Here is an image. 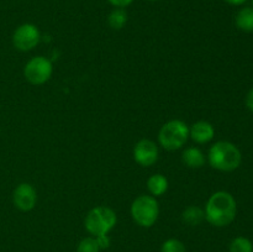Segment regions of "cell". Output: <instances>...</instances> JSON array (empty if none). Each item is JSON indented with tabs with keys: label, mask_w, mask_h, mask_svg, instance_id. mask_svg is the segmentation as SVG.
Segmentation results:
<instances>
[{
	"label": "cell",
	"mask_w": 253,
	"mask_h": 252,
	"mask_svg": "<svg viewBox=\"0 0 253 252\" xmlns=\"http://www.w3.org/2000/svg\"><path fill=\"white\" fill-rule=\"evenodd\" d=\"M182 161L189 168H202L205 165V156L198 147H188L183 151Z\"/></svg>",
	"instance_id": "8fae6325"
},
{
	"label": "cell",
	"mask_w": 253,
	"mask_h": 252,
	"mask_svg": "<svg viewBox=\"0 0 253 252\" xmlns=\"http://www.w3.org/2000/svg\"><path fill=\"white\" fill-rule=\"evenodd\" d=\"M230 252H253V245L247 237L237 236L230 244Z\"/></svg>",
	"instance_id": "2e32d148"
},
{
	"label": "cell",
	"mask_w": 253,
	"mask_h": 252,
	"mask_svg": "<svg viewBox=\"0 0 253 252\" xmlns=\"http://www.w3.org/2000/svg\"><path fill=\"white\" fill-rule=\"evenodd\" d=\"M118 222V216L116 212L111 208L95 207L86 214L84 226L86 231L93 237L103 236V235H109V232L116 226Z\"/></svg>",
	"instance_id": "3957f363"
},
{
	"label": "cell",
	"mask_w": 253,
	"mask_h": 252,
	"mask_svg": "<svg viewBox=\"0 0 253 252\" xmlns=\"http://www.w3.org/2000/svg\"><path fill=\"white\" fill-rule=\"evenodd\" d=\"M215 128L209 121H197L189 127V137L197 143H208L214 138Z\"/></svg>",
	"instance_id": "30bf717a"
},
{
	"label": "cell",
	"mask_w": 253,
	"mask_h": 252,
	"mask_svg": "<svg viewBox=\"0 0 253 252\" xmlns=\"http://www.w3.org/2000/svg\"><path fill=\"white\" fill-rule=\"evenodd\" d=\"M108 1L110 2L114 7H123V9H125L128 5L132 4L133 0H108Z\"/></svg>",
	"instance_id": "ffe728a7"
},
{
	"label": "cell",
	"mask_w": 253,
	"mask_h": 252,
	"mask_svg": "<svg viewBox=\"0 0 253 252\" xmlns=\"http://www.w3.org/2000/svg\"><path fill=\"white\" fill-rule=\"evenodd\" d=\"M131 216L141 227H151L160 216V205L152 195L142 194L136 198L131 204Z\"/></svg>",
	"instance_id": "277c9868"
},
{
	"label": "cell",
	"mask_w": 253,
	"mask_h": 252,
	"mask_svg": "<svg viewBox=\"0 0 253 252\" xmlns=\"http://www.w3.org/2000/svg\"><path fill=\"white\" fill-rule=\"evenodd\" d=\"M147 1H158V0H147Z\"/></svg>",
	"instance_id": "603a6c76"
},
{
	"label": "cell",
	"mask_w": 253,
	"mask_h": 252,
	"mask_svg": "<svg viewBox=\"0 0 253 252\" xmlns=\"http://www.w3.org/2000/svg\"><path fill=\"white\" fill-rule=\"evenodd\" d=\"M189 138V127L182 120H170L161 127L158 142L168 151L182 148Z\"/></svg>",
	"instance_id": "5b68a950"
},
{
	"label": "cell",
	"mask_w": 253,
	"mask_h": 252,
	"mask_svg": "<svg viewBox=\"0 0 253 252\" xmlns=\"http://www.w3.org/2000/svg\"><path fill=\"white\" fill-rule=\"evenodd\" d=\"M95 239L96 241H98V245L99 247H100V250L109 249V246H110V237H109V235H103V236L95 237Z\"/></svg>",
	"instance_id": "d6986e66"
},
{
	"label": "cell",
	"mask_w": 253,
	"mask_h": 252,
	"mask_svg": "<svg viewBox=\"0 0 253 252\" xmlns=\"http://www.w3.org/2000/svg\"><path fill=\"white\" fill-rule=\"evenodd\" d=\"M147 188L151 195L155 198L162 197L168 190V179L161 173L152 174L147 180Z\"/></svg>",
	"instance_id": "7c38bea8"
},
{
	"label": "cell",
	"mask_w": 253,
	"mask_h": 252,
	"mask_svg": "<svg viewBox=\"0 0 253 252\" xmlns=\"http://www.w3.org/2000/svg\"><path fill=\"white\" fill-rule=\"evenodd\" d=\"M100 247H99L98 241L95 237H85L79 242L78 247H77V252H100Z\"/></svg>",
	"instance_id": "e0dca14e"
},
{
	"label": "cell",
	"mask_w": 253,
	"mask_h": 252,
	"mask_svg": "<svg viewBox=\"0 0 253 252\" xmlns=\"http://www.w3.org/2000/svg\"><path fill=\"white\" fill-rule=\"evenodd\" d=\"M252 4H253V0H252Z\"/></svg>",
	"instance_id": "cb8c5ba5"
},
{
	"label": "cell",
	"mask_w": 253,
	"mask_h": 252,
	"mask_svg": "<svg viewBox=\"0 0 253 252\" xmlns=\"http://www.w3.org/2000/svg\"><path fill=\"white\" fill-rule=\"evenodd\" d=\"M182 220L189 226H198L205 220L204 210L197 205H189L182 212Z\"/></svg>",
	"instance_id": "5bb4252c"
},
{
	"label": "cell",
	"mask_w": 253,
	"mask_h": 252,
	"mask_svg": "<svg viewBox=\"0 0 253 252\" xmlns=\"http://www.w3.org/2000/svg\"><path fill=\"white\" fill-rule=\"evenodd\" d=\"M12 202L15 207L21 211H30L36 205V189L30 183H21L15 188L12 193Z\"/></svg>",
	"instance_id": "9c48e42d"
},
{
	"label": "cell",
	"mask_w": 253,
	"mask_h": 252,
	"mask_svg": "<svg viewBox=\"0 0 253 252\" xmlns=\"http://www.w3.org/2000/svg\"><path fill=\"white\" fill-rule=\"evenodd\" d=\"M53 73L51 61L43 56H37L30 59L24 68V76L29 83L41 85L49 81Z\"/></svg>",
	"instance_id": "8992f818"
},
{
	"label": "cell",
	"mask_w": 253,
	"mask_h": 252,
	"mask_svg": "<svg viewBox=\"0 0 253 252\" xmlns=\"http://www.w3.org/2000/svg\"><path fill=\"white\" fill-rule=\"evenodd\" d=\"M41 40V32L34 24H22L12 34V44L16 49L27 52L34 49Z\"/></svg>",
	"instance_id": "52a82bcc"
},
{
	"label": "cell",
	"mask_w": 253,
	"mask_h": 252,
	"mask_svg": "<svg viewBox=\"0 0 253 252\" xmlns=\"http://www.w3.org/2000/svg\"><path fill=\"white\" fill-rule=\"evenodd\" d=\"M227 4L234 5V6H240V5H244L247 0H225Z\"/></svg>",
	"instance_id": "7402d4cb"
},
{
	"label": "cell",
	"mask_w": 253,
	"mask_h": 252,
	"mask_svg": "<svg viewBox=\"0 0 253 252\" xmlns=\"http://www.w3.org/2000/svg\"><path fill=\"white\" fill-rule=\"evenodd\" d=\"M127 22V12L123 7H115L108 16V24L111 29L121 30Z\"/></svg>",
	"instance_id": "9a60e30c"
},
{
	"label": "cell",
	"mask_w": 253,
	"mask_h": 252,
	"mask_svg": "<svg viewBox=\"0 0 253 252\" xmlns=\"http://www.w3.org/2000/svg\"><path fill=\"white\" fill-rule=\"evenodd\" d=\"M204 212L205 220L212 226H229L236 217L237 203L231 193L219 190L208 199Z\"/></svg>",
	"instance_id": "6da1fadb"
},
{
	"label": "cell",
	"mask_w": 253,
	"mask_h": 252,
	"mask_svg": "<svg viewBox=\"0 0 253 252\" xmlns=\"http://www.w3.org/2000/svg\"><path fill=\"white\" fill-rule=\"evenodd\" d=\"M235 24L244 32H253V6H245L237 11Z\"/></svg>",
	"instance_id": "4fadbf2b"
},
{
	"label": "cell",
	"mask_w": 253,
	"mask_h": 252,
	"mask_svg": "<svg viewBox=\"0 0 253 252\" xmlns=\"http://www.w3.org/2000/svg\"><path fill=\"white\" fill-rule=\"evenodd\" d=\"M208 160L214 169L221 172H232L241 165L242 155L239 147L232 142L217 141L210 147Z\"/></svg>",
	"instance_id": "7a4b0ae2"
},
{
	"label": "cell",
	"mask_w": 253,
	"mask_h": 252,
	"mask_svg": "<svg viewBox=\"0 0 253 252\" xmlns=\"http://www.w3.org/2000/svg\"><path fill=\"white\" fill-rule=\"evenodd\" d=\"M161 252H187V249L180 240L168 239L162 244Z\"/></svg>",
	"instance_id": "ac0fdd59"
},
{
	"label": "cell",
	"mask_w": 253,
	"mask_h": 252,
	"mask_svg": "<svg viewBox=\"0 0 253 252\" xmlns=\"http://www.w3.org/2000/svg\"><path fill=\"white\" fill-rule=\"evenodd\" d=\"M246 106L250 110L253 111V86L250 89V91L246 95Z\"/></svg>",
	"instance_id": "44dd1931"
},
{
	"label": "cell",
	"mask_w": 253,
	"mask_h": 252,
	"mask_svg": "<svg viewBox=\"0 0 253 252\" xmlns=\"http://www.w3.org/2000/svg\"><path fill=\"white\" fill-rule=\"evenodd\" d=\"M158 155L160 151L157 145L147 138L140 140L133 147V158L142 167H151L155 165L158 161Z\"/></svg>",
	"instance_id": "ba28073f"
}]
</instances>
